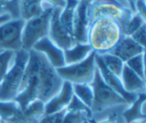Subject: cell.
Here are the masks:
<instances>
[{
    "mask_svg": "<svg viewBox=\"0 0 146 123\" xmlns=\"http://www.w3.org/2000/svg\"><path fill=\"white\" fill-rule=\"evenodd\" d=\"M145 83H146V79H145Z\"/></svg>",
    "mask_w": 146,
    "mask_h": 123,
    "instance_id": "8d00e7d4",
    "label": "cell"
},
{
    "mask_svg": "<svg viewBox=\"0 0 146 123\" xmlns=\"http://www.w3.org/2000/svg\"><path fill=\"white\" fill-rule=\"evenodd\" d=\"M135 12L137 13L143 19L144 23H146V3L145 0H136L134 5Z\"/></svg>",
    "mask_w": 146,
    "mask_h": 123,
    "instance_id": "f1b7e54d",
    "label": "cell"
},
{
    "mask_svg": "<svg viewBox=\"0 0 146 123\" xmlns=\"http://www.w3.org/2000/svg\"><path fill=\"white\" fill-rule=\"evenodd\" d=\"M68 112H81L88 114L90 118L92 117V112L90 108H88L81 100H79L76 96H73L68 107L66 108Z\"/></svg>",
    "mask_w": 146,
    "mask_h": 123,
    "instance_id": "d4e9b609",
    "label": "cell"
},
{
    "mask_svg": "<svg viewBox=\"0 0 146 123\" xmlns=\"http://www.w3.org/2000/svg\"><path fill=\"white\" fill-rule=\"evenodd\" d=\"M15 56L16 52L14 51L5 50L0 52V84L14 64Z\"/></svg>",
    "mask_w": 146,
    "mask_h": 123,
    "instance_id": "44dd1931",
    "label": "cell"
},
{
    "mask_svg": "<svg viewBox=\"0 0 146 123\" xmlns=\"http://www.w3.org/2000/svg\"><path fill=\"white\" fill-rule=\"evenodd\" d=\"M124 36L121 23L109 17H100L91 22L88 44L97 55L110 53Z\"/></svg>",
    "mask_w": 146,
    "mask_h": 123,
    "instance_id": "6da1fadb",
    "label": "cell"
},
{
    "mask_svg": "<svg viewBox=\"0 0 146 123\" xmlns=\"http://www.w3.org/2000/svg\"><path fill=\"white\" fill-rule=\"evenodd\" d=\"M99 56L101 57L106 68L115 76L120 78L125 66L124 61L111 53L104 55H99Z\"/></svg>",
    "mask_w": 146,
    "mask_h": 123,
    "instance_id": "d6986e66",
    "label": "cell"
},
{
    "mask_svg": "<svg viewBox=\"0 0 146 123\" xmlns=\"http://www.w3.org/2000/svg\"><path fill=\"white\" fill-rule=\"evenodd\" d=\"M73 96L74 93L72 84L64 81L59 91L45 103V114L65 110Z\"/></svg>",
    "mask_w": 146,
    "mask_h": 123,
    "instance_id": "4fadbf2b",
    "label": "cell"
},
{
    "mask_svg": "<svg viewBox=\"0 0 146 123\" xmlns=\"http://www.w3.org/2000/svg\"><path fill=\"white\" fill-rule=\"evenodd\" d=\"M42 0H20L19 13L20 17L27 21L44 12Z\"/></svg>",
    "mask_w": 146,
    "mask_h": 123,
    "instance_id": "e0dca14e",
    "label": "cell"
},
{
    "mask_svg": "<svg viewBox=\"0 0 146 123\" xmlns=\"http://www.w3.org/2000/svg\"><path fill=\"white\" fill-rule=\"evenodd\" d=\"M143 65H144V80L146 79V50L143 51Z\"/></svg>",
    "mask_w": 146,
    "mask_h": 123,
    "instance_id": "d6a6232c",
    "label": "cell"
},
{
    "mask_svg": "<svg viewBox=\"0 0 146 123\" xmlns=\"http://www.w3.org/2000/svg\"><path fill=\"white\" fill-rule=\"evenodd\" d=\"M29 58V51L22 49L16 52L14 64L0 84V101L11 102L17 98L20 92Z\"/></svg>",
    "mask_w": 146,
    "mask_h": 123,
    "instance_id": "277c9868",
    "label": "cell"
},
{
    "mask_svg": "<svg viewBox=\"0 0 146 123\" xmlns=\"http://www.w3.org/2000/svg\"><path fill=\"white\" fill-rule=\"evenodd\" d=\"M67 0H42L44 9H48V8H60L63 9L66 5Z\"/></svg>",
    "mask_w": 146,
    "mask_h": 123,
    "instance_id": "f546056e",
    "label": "cell"
},
{
    "mask_svg": "<svg viewBox=\"0 0 146 123\" xmlns=\"http://www.w3.org/2000/svg\"><path fill=\"white\" fill-rule=\"evenodd\" d=\"M129 36H131L138 45L146 50V23H143L137 30Z\"/></svg>",
    "mask_w": 146,
    "mask_h": 123,
    "instance_id": "4316f807",
    "label": "cell"
},
{
    "mask_svg": "<svg viewBox=\"0 0 146 123\" xmlns=\"http://www.w3.org/2000/svg\"><path fill=\"white\" fill-rule=\"evenodd\" d=\"M78 2L75 0H67L66 5L61 9L59 13V21L73 35V22H74L75 10Z\"/></svg>",
    "mask_w": 146,
    "mask_h": 123,
    "instance_id": "ac0fdd59",
    "label": "cell"
},
{
    "mask_svg": "<svg viewBox=\"0 0 146 123\" xmlns=\"http://www.w3.org/2000/svg\"><path fill=\"white\" fill-rule=\"evenodd\" d=\"M92 53L93 50L88 43H76L71 47L64 50L65 66L81 62Z\"/></svg>",
    "mask_w": 146,
    "mask_h": 123,
    "instance_id": "2e32d148",
    "label": "cell"
},
{
    "mask_svg": "<svg viewBox=\"0 0 146 123\" xmlns=\"http://www.w3.org/2000/svg\"><path fill=\"white\" fill-rule=\"evenodd\" d=\"M140 53L125 62V65L131 69L135 73L144 79V65H143V54Z\"/></svg>",
    "mask_w": 146,
    "mask_h": 123,
    "instance_id": "603a6c76",
    "label": "cell"
},
{
    "mask_svg": "<svg viewBox=\"0 0 146 123\" xmlns=\"http://www.w3.org/2000/svg\"><path fill=\"white\" fill-rule=\"evenodd\" d=\"M91 85L94 92L91 107L92 116L116 108H127L129 110L132 108L120 95L107 84L98 69H96Z\"/></svg>",
    "mask_w": 146,
    "mask_h": 123,
    "instance_id": "3957f363",
    "label": "cell"
},
{
    "mask_svg": "<svg viewBox=\"0 0 146 123\" xmlns=\"http://www.w3.org/2000/svg\"><path fill=\"white\" fill-rule=\"evenodd\" d=\"M72 85L74 96H76L88 108L91 109L94 100V92L91 84H78Z\"/></svg>",
    "mask_w": 146,
    "mask_h": 123,
    "instance_id": "ffe728a7",
    "label": "cell"
},
{
    "mask_svg": "<svg viewBox=\"0 0 146 123\" xmlns=\"http://www.w3.org/2000/svg\"><path fill=\"white\" fill-rule=\"evenodd\" d=\"M0 123H3V122H2V121H1V120H0Z\"/></svg>",
    "mask_w": 146,
    "mask_h": 123,
    "instance_id": "d590c367",
    "label": "cell"
},
{
    "mask_svg": "<svg viewBox=\"0 0 146 123\" xmlns=\"http://www.w3.org/2000/svg\"><path fill=\"white\" fill-rule=\"evenodd\" d=\"M96 57V54L93 52L81 62L64 66L57 69V72L63 81L70 82L72 84H91L97 69Z\"/></svg>",
    "mask_w": 146,
    "mask_h": 123,
    "instance_id": "8992f818",
    "label": "cell"
},
{
    "mask_svg": "<svg viewBox=\"0 0 146 123\" xmlns=\"http://www.w3.org/2000/svg\"><path fill=\"white\" fill-rule=\"evenodd\" d=\"M133 14V12L121 8L113 0H92L90 4L91 22L100 17H109L119 22L123 26Z\"/></svg>",
    "mask_w": 146,
    "mask_h": 123,
    "instance_id": "52a82bcc",
    "label": "cell"
},
{
    "mask_svg": "<svg viewBox=\"0 0 146 123\" xmlns=\"http://www.w3.org/2000/svg\"><path fill=\"white\" fill-rule=\"evenodd\" d=\"M120 80L124 90L127 93L138 96L146 95L145 80L130 69L125 63L120 76Z\"/></svg>",
    "mask_w": 146,
    "mask_h": 123,
    "instance_id": "5bb4252c",
    "label": "cell"
},
{
    "mask_svg": "<svg viewBox=\"0 0 146 123\" xmlns=\"http://www.w3.org/2000/svg\"><path fill=\"white\" fill-rule=\"evenodd\" d=\"M48 60V62L55 68L58 69L65 66L64 50L55 44L48 36L40 40L32 48Z\"/></svg>",
    "mask_w": 146,
    "mask_h": 123,
    "instance_id": "8fae6325",
    "label": "cell"
},
{
    "mask_svg": "<svg viewBox=\"0 0 146 123\" xmlns=\"http://www.w3.org/2000/svg\"><path fill=\"white\" fill-rule=\"evenodd\" d=\"M84 123H95V122H94V121H93V120H92L91 119H89V120H85V121H84Z\"/></svg>",
    "mask_w": 146,
    "mask_h": 123,
    "instance_id": "836d02e7",
    "label": "cell"
},
{
    "mask_svg": "<svg viewBox=\"0 0 146 123\" xmlns=\"http://www.w3.org/2000/svg\"><path fill=\"white\" fill-rule=\"evenodd\" d=\"M60 11V8H55L52 11L48 37L60 48L65 50L74 46L77 42L73 35L59 21Z\"/></svg>",
    "mask_w": 146,
    "mask_h": 123,
    "instance_id": "30bf717a",
    "label": "cell"
},
{
    "mask_svg": "<svg viewBox=\"0 0 146 123\" xmlns=\"http://www.w3.org/2000/svg\"><path fill=\"white\" fill-rule=\"evenodd\" d=\"M144 49L131 36L124 35L111 53L116 55L125 63L130 59L143 53Z\"/></svg>",
    "mask_w": 146,
    "mask_h": 123,
    "instance_id": "9a60e30c",
    "label": "cell"
},
{
    "mask_svg": "<svg viewBox=\"0 0 146 123\" xmlns=\"http://www.w3.org/2000/svg\"><path fill=\"white\" fill-rule=\"evenodd\" d=\"M75 1H78V2H79V1H81V0H75ZM89 1H92V0H89Z\"/></svg>",
    "mask_w": 146,
    "mask_h": 123,
    "instance_id": "e575fe53",
    "label": "cell"
},
{
    "mask_svg": "<svg viewBox=\"0 0 146 123\" xmlns=\"http://www.w3.org/2000/svg\"><path fill=\"white\" fill-rule=\"evenodd\" d=\"M25 20L13 18L0 23V52L10 50L17 52L23 49L22 33Z\"/></svg>",
    "mask_w": 146,
    "mask_h": 123,
    "instance_id": "ba28073f",
    "label": "cell"
},
{
    "mask_svg": "<svg viewBox=\"0 0 146 123\" xmlns=\"http://www.w3.org/2000/svg\"><path fill=\"white\" fill-rule=\"evenodd\" d=\"M90 117L81 112H68L66 111L62 123H84Z\"/></svg>",
    "mask_w": 146,
    "mask_h": 123,
    "instance_id": "484cf974",
    "label": "cell"
},
{
    "mask_svg": "<svg viewBox=\"0 0 146 123\" xmlns=\"http://www.w3.org/2000/svg\"><path fill=\"white\" fill-rule=\"evenodd\" d=\"M144 22L140 17V16L137 13H134L132 17L129 19V21L122 26L124 35H132L136 30H137Z\"/></svg>",
    "mask_w": 146,
    "mask_h": 123,
    "instance_id": "cb8c5ba5",
    "label": "cell"
},
{
    "mask_svg": "<svg viewBox=\"0 0 146 123\" xmlns=\"http://www.w3.org/2000/svg\"><path fill=\"white\" fill-rule=\"evenodd\" d=\"M27 66L30 67L38 79V100L48 102L61 89L64 83L55 69L41 53L30 50Z\"/></svg>",
    "mask_w": 146,
    "mask_h": 123,
    "instance_id": "7a4b0ae2",
    "label": "cell"
},
{
    "mask_svg": "<svg viewBox=\"0 0 146 123\" xmlns=\"http://www.w3.org/2000/svg\"><path fill=\"white\" fill-rule=\"evenodd\" d=\"M96 66L98 71L100 72L102 78L104 79V81L107 83L108 85H109L113 90H115L119 95H120L131 107L139 100V96H135V95H131L129 93H127L121 84V80L120 78L115 76L114 74H113L112 72H110L106 66H104L102 60L101 59V57L99 55L96 54Z\"/></svg>",
    "mask_w": 146,
    "mask_h": 123,
    "instance_id": "7c38bea8",
    "label": "cell"
},
{
    "mask_svg": "<svg viewBox=\"0 0 146 123\" xmlns=\"http://www.w3.org/2000/svg\"><path fill=\"white\" fill-rule=\"evenodd\" d=\"M143 96H146V95ZM137 111H138V116H140V117H145L146 118V98L143 99L140 102V104L138 106Z\"/></svg>",
    "mask_w": 146,
    "mask_h": 123,
    "instance_id": "4dcf8cb0",
    "label": "cell"
},
{
    "mask_svg": "<svg viewBox=\"0 0 146 123\" xmlns=\"http://www.w3.org/2000/svg\"><path fill=\"white\" fill-rule=\"evenodd\" d=\"M54 9L48 8L40 16L25 21L22 33L23 49L32 50L33 47L41 39L48 36L50 21Z\"/></svg>",
    "mask_w": 146,
    "mask_h": 123,
    "instance_id": "5b68a950",
    "label": "cell"
},
{
    "mask_svg": "<svg viewBox=\"0 0 146 123\" xmlns=\"http://www.w3.org/2000/svg\"><path fill=\"white\" fill-rule=\"evenodd\" d=\"M128 123H146V118L137 116V117L133 118L130 121H128Z\"/></svg>",
    "mask_w": 146,
    "mask_h": 123,
    "instance_id": "1f68e13d",
    "label": "cell"
},
{
    "mask_svg": "<svg viewBox=\"0 0 146 123\" xmlns=\"http://www.w3.org/2000/svg\"><path fill=\"white\" fill-rule=\"evenodd\" d=\"M21 110L16 101L2 102L0 101V120L3 123L11 119Z\"/></svg>",
    "mask_w": 146,
    "mask_h": 123,
    "instance_id": "7402d4cb",
    "label": "cell"
},
{
    "mask_svg": "<svg viewBox=\"0 0 146 123\" xmlns=\"http://www.w3.org/2000/svg\"><path fill=\"white\" fill-rule=\"evenodd\" d=\"M65 113H66V109L57 112V113L45 114L41 118L39 123H62L64 117L65 115Z\"/></svg>",
    "mask_w": 146,
    "mask_h": 123,
    "instance_id": "83f0119b",
    "label": "cell"
},
{
    "mask_svg": "<svg viewBox=\"0 0 146 123\" xmlns=\"http://www.w3.org/2000/svg\"><path fill=\"white\" fill-rule=\"evenodd\" d=\"M89 0H81L78 2L73 22V36L77 43H88V34L91 23L90 17Z\"/></svg>",
    "mask_w": 146,
    "mask_h": 123,
    "instance_id": "9c48e42d",
    "label": "cell"
},
{
    "mask_svg": "<svg viewBox=\"0 0 146 123\" xmlns=\"http://www.w3.org/2000/svg\"><path fill=\"white\" fill-rule=\"evenodd\" d=\"M145 3H146V0H145Z\"/></svg>",
    "mask_w": 146,
    "mask_h": 123,
    "instance_id": "74e56055",
    "label": "cell"
}]
</instances>
